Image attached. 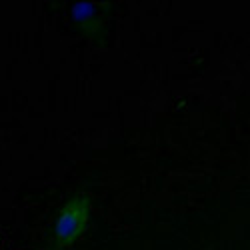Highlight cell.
Instances as JSON below:
<instances>
[{"instance_id":"cell-1","label":"cell","mask_w":250,"mask_h":250,"mask_svg":"<svg viewBox=\"0 0 250 250\" xmlns=\"http://www.w3.org/2000/svg\"><path fill=\"white\" fill-rule=\"evenodd\" d=\"M90 214V198L86 194H74L58 212L54 222V248L64 250L70 248L86 230Z\"/></svg>"},{"instance_id":"cell-2","label":"cell","mask_w":250,"mask_h":250,"mask_svg":"<svg viewBox=\"0 0 250 250\" xmlns=\"http://www.w3.org/2000/svg\"><path fill=\"white\" fill-rule=\"evenodd\" d=\"M100 6L102 4H96V2H76L72 4V10H70L74 24L80 28V32H84L90 38H96V34L102 28Z\"/></svg>"}]
</instances>
